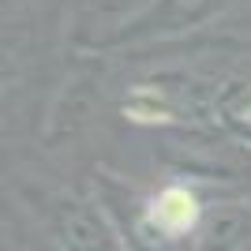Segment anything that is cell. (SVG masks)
Segmentation results:
<instances>
[{"label":"cell","mask_w":251,"mask_h":251,"mask_svg":"<svg viewBox=\"0 0 251 251\" xmlns=\"http://www.w3.org/2000/svg\"><path fill=\"white\" fill-rule=\"evenodd\" d=\"M34 210L56 251H131L124 229L101 199L75 191H30Z\"/></svg>","instance_id":"obj_1"},{"label":"cell","mask_w":251,"mask_h":251,"mask_svg":"<svg viewBox=\"0 0 251 251\" xmlns=\"http://www.w3.org/2000/svg\"><path fill=\"white\" fill-rule=\"evenodd\" d=\"M225 0H157L147 15H139L135 26H124L113 42H139V38H161V34H180L202 23L210 11H221Z\"/></svg>","instance_id":"obj_2"},{"label":"cell","mask_w":251,"mask_h":251,"mask_svg":"<svg viewBox=\"0 0 251 251\" xmlns=\"http://www.w3.org/2000/svg\"><path fill=\"white\" fill-rule=\"evenodd\" d=\"M225 109H229V116L240 127H248V131H251V86H248V90H240V98H232Z\"/></svg>","instance_id":"obj_3"}]
</instances>
